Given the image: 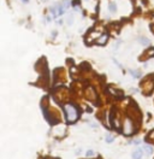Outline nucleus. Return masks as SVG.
I'll list each match as a JSON object with an SVG mask.
<instances>
[{
  "instance_id": "1",
  "label": "nucleus",
  "mask_w": 154,
  "mask_h": 159,
  "mask_svg": "<svg viewBox=\"0 0 154 159\" xmlns=\"http://www.w3.org/2000/svg\"><path fill=\"white\" fill-rule=\"evenodd\" d=\"M63 109H64V112H65V119L68 123L72 124V123H75L77 119H78L80 112H78V109H77L75 105L68 102V104H65L63 106Z\"/></svg>"
},
{
  "instance_id": "2",
  "label": "nucleus",
  "mask_w": 154,
  "mask_h": 159,
  "mask_svg": "<svg viewBox=\"0 0 154 159\" xmlns=\"http://www.w3.org/2000/svg\"><path fill=\"white\" fill-rule=\"evenodd\" d=\"M132 133H134V123H132L131 118L126 117L123 122V134L126 136H130Z\"/></svg>"
},
{
  "instance_id": "3",
  "label": "nucleus",
  "mask_w": 154,
  "mask_h": 159,
  "mask_svg": "<svg viewBox=\"0 0 154 159\" xmlns=\"http://www.w3.org/2000/svg\"><path fill=\"white\" fill-rule=\"evenodd\" d=\"M51 12L53 13L54 17H59L65 12V9L61 6V5H55V6H53L52 9H51Z\"/></svg>"
},
{
  "instance_id": "4",
  "label": "nucleus",
  "mask_w": 154,
  "mask_h": 159,
  "mask_svg": "<svg viewBox=\"0 0 154 159\" xmlns=\"http://www.w3.org/2000/svg\"><path fill=\"white\" fill-rule=\"evenodd\" d=\"M107 41H109V34L105 33V34H101V35H100V38L97 39V40L95 41V42H96L97 45H100V46H104V45L107 42Z\"/></svg>"
},
{
  "instance_id": "5",
  "label": "nucleus",
  "mask_w": 154,
  "mask_h": 159,
  "mask_svg": "<svg viewBox=\"0 0 154 159\" xmlns=\"http://www.w3.org/2000/svg\"><path fill=\"white\" fill-rule=\"evenodd\" d=\"M87 92H88V93H87V98H88V99H90V100H95L96 95L94 94V89L91 88V87H89V88L87 89Z\"/></svg>"
},
{
  "instance_id": "6",
  "label": "nucleus",
  "mask_w": 154,
  "mask_h": 159,
  "mask_svg": "<svg viewBox=\"0 0 154 159\" xmlns=\"http://www.w3.org/2000/svg\"><path fill=\"white\" fill-rule=\"evenodd\" d=\"M138 42H140L141 45H143V46H148L151 44V41H149V39L141 36V38H138Z\"/></svg>"
},
{
  "instance_id": "7",
  "label": "nucleus",
  "mask_w": 154,
  "mask_h": 159,
  "mask_svg": "<svg viewBox=\"0 0 154 159\" xmlns=\"http://www.w3.org/2000/svg\"><path fill=\"white\" fill-rule=\"evenodd\" d=\"M142 158V151L141 150H136L132 153V159H141Z\"/></svg>"
},
{
  "instance_id": "8",
  "label": "nucleus",
  "mask_w": 154,
  "mask_h": 159,
  "mask_svg": "<svg viewBox=\"0 0 154 159\" xmlns=\"http://www.w3.org/2000/svg\"><path fill=\"white\" fill-rule=\"evenodd\" d=\"M143 151L146 152V154H147V156H151V154H152V152H153V148H152L151 146L145 145V147H143Z\"/></svg>"
},
{
  "instance_id": "9",
  "label": "nucleus",
  "mask_w": 154,
  "mask_h": 159,
  "mask_svg": "<svg viewBox=\"0 0 154 159\" xmlns=\"http://www.w3.org/2000/svg\"><path fill=\"white\" fill-rule=\"evenodd\" d=\"M109 10L111 13H115L117 11V5L115 3H110V6H109Z\"/></svg>"
},
{
  "instance_id": "10",
  "label": "nucleus",
  "mask_w": 154,
  "mask_h": 159,
  "mask_svg": "<svg viewBox=\"0 0 154 159\" xmlns=\"http://www.w3.org/2000/svg\"><path fill=\"white\" fill-rule=\"evenodd\" d=\"M130 73H131V75H132V77H136V79H138V77H141V74H140V71L138 70H130Z\"/></svg>"
},
{
  "instance_id": "11",
  "label": "nucleus",
  "mask_w": 154,
  "mask_h": 159,
  "mask_svg": "<svg viewBox=\"0 0 154 159\" xmlns=\"http://www.w3.org/2000/svg\"><path fill=\"white\" fill-rule=\"evenodd\" d=\"M66 22H68V25H71V24L74 23V15H72V13L68 16V19H66Z\"/></svg>"
},
{
  "instance_id": "12",
  "label": "nucleus",
  "mask_w": 154,
  "mask_h": 159,
  "mask_svg": "<svg viewBox=\"0 0 154 159\" xmlns=\"http://www.w3.org/2000/svg\"><path fill=\"white\" fill-rule=\"evenodd\" d=\"M105 139H106V142H107V143H112V142H113V137H112L110 134H107Z\"/></svg>"
},
{
  "instance_id": "13",
  "label": "nucleus",
  "mask_w": 154,
  "mask_h": 159,
  "mask_svg": "<svg viewBox=\"0 0 154 159\" xmlns=\"http://www.w3.org/2000/svg\"><path fill=\"white\" fill-rule=\"evenodd\" d=\"M86 156H87V157H94V156H95V152H94L93 150H88V151L86 152Z\"/></svg>"
},
{
  "instance_id": "14",
  "label": "nucleus",
  "mask_w": 154,
  "mask_h": 159,
  "mask_svg": "<svg viewBox=\"0 0 154 159\" xmlns=\"http://www.w3.org/2000/svg\"><path fill=\"white\" fill-rule=\"evenodd\" d=\"M69 6H70V1L69 0H64L63 1V7L66 10V9H69Z\"/></svg>"
},
{
  "instance_id": "15",
  "label": "nucleus",
  "mask_w": 154,
  "mask_h": 159,
  "mask_svg": "<svg viewBox=\"0 0 154 159\" xmlns=\"http://www.w3.org/2000/svg\"><path fill=\"white\" fill-rule=\"evenodd\" d=\"M147 54L149 55V57H153V55H154V48H151V49L147 52Z\"/></svg>"
},
{
  "instance_id": "16",
  "label": "nucleus",
  "mask_w": 154,
  "mask_h": 159,
  "mask_svg": "<svg viewBox=\"0 0 154 159\" xmlns=\"http://www.w3.org/2000/svg\"><path fill=\"white\" fill-rule=\"evenodd\" d=\"M135 143H136V145H140L141 141H140V140H135Z\"/></svg>"
},
{
  "instance_id": "17",
  "label": "nucleus",
  "mask_w": 154,
  "mask_h": 159,
  "mask_svg": "<svg viewBox=\"0 0 154 159\" xmlns=\"http://www.w3.org/2000/svg\"><path fill=\"white\" fill-rule=\"evenodd\" d=\"M75 153H76V154H81V150H77Z\"/></svg>"
},
{
  "instance_id": "18",
  "label": "nucleus",
  "mask_w": 154,
  "mask_h": 159,
  "mask_svg": "<svg viewBox=\"0 0 154 159\" xmlns=\"http://www.w3.org/2000/svg\"><path fill=\"white\" fill-rule=\"evenodd\" d=\"M52 34H53V38H55V36H57V32H53Z\"/></svg>"
},
{
  "instance_id": "19",
  "label": "nucleus",
  "mask_w": 154,
  "mask_h": 159,
  "mask_svg": "<svg viewBox=\"0 0 154 159\" xmlns=\"http://www.w3.org/2000/svg\"><path fill=\"white\" fill-rule=\"evenodd\" d=\"M42 1H47V0H42Z\"/></svg>"
}]
</instances>
